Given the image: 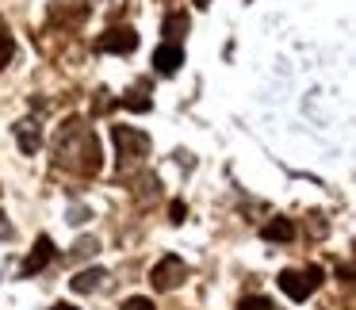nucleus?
Returning a JSON list of instances; mask_svg holds the SVG:
<instances>
[{"instance_id":"1","label":"nucleus","mask_w":356,"mask_h":310,"mask_svg":"<svg viewBox=\"0 0 356 310\" xmlns=\"http://www.w3.org/2000/svg\"><path fill=\"white\" fill-rule=\"evenodd\" d=\"M54 165L77 172V177H96L100 172L104 154H100V142H96L92 127L85 119H65V127L54 138Z\"/></svg>"},{"instance_id":"2","label":"nucleus","mask_w":356,"mask_h":310,"mask_svg":"<svg viewBox=\"0 0 356 310\" xmlns=\"http://www.w3.org/2000/svg\"><path fill=\"white\" fill-rule=\"evenodd\" d=\"M111 138L119 149V172H131L134 165H142V157L149 154V134L134 131V127H111Z\"/></svg>"},{"instance_id":"3","label":"nucleus","mask_w":356,"mask_h":310,"mask_svg":"<svg viewBox=\"0 0 356 310\" xmlns=\"http://www.w3.org/2000/svg\"><path fill=\"white\" fill-rule=\"evenodd\" d=\"M322 287V268L318 264H307V268H284L280 272V291L287 295V299H295V302H302V299H310V295Z\"/></svg>"},{"instance_id":"4","label":"nucleus","mask_w":356,"mask_h":310,"mask_svg":"<svg viewBox=\"0 0 356 310\" xmlns=\"http://www.w3.org/2000/svg\"><path fill=\"white\" fill-rule=\"evenodd\" d=\"M184 276H188L184 261H180L177 253H169V256H161V261L154 264V272H149V284H154V291H177V287L184 284Z\"/></svg>"},{"instance_id":"5","label":"nucleus","mask_w":356,"mask_h":310,"mask_svg":"<svg viewBox=\"0 0 356 310\" xmlns=\"http://www.w3.org/2000/svg\"><path fill=\"white\" fill-rule=\"evenodd\" d=\"M134 47H138L134 27H108V31L96 39V50H100V54H134Z\"/></svg>"},{"instance_id":"6","label":"nucleus","mask_w":356,"mask_h":310,"mask_svg":"<svg viewBox=\"0 0 356 310\" xmlns=\"http://www.w3.org/2000/svg\"><path fill=\"white\" fill-rule=\"evenodd\" d=\"M58 256V249H54V241L47 238V234H42L39 241H35V249H31V256H27L24 261V276H39L42 268H47L50 261H54Z\"/></svg>"},{"instance_id":"7","label":"nucleus","mask_w":356,"mask_h":310,"mask_svg":"<svg viewBox=\"0 0 356 310\" xmlns=\"http://www.w3.org/2000/svg\"><path fill=\"white\" fill-rule=\"evenodd\" d=\"M180 65H184V50L177 47V42H161V47L154 50V70L157 73H165V77H169V73H177Z\"/></svg>"},{"instance_id":"8","label":"nucleus","mask_w":356,"mask_h":310,"mask_svg":"<svg viewBox=\"0 0 356 310\" xmlns=\"http://www.w3.org/2000/svg\"><path fill=\"white\" fill-rule=\"evenodd\" d=\"M16 142H19V154H39V146H42V131H39V123L35 119H19L16 123Z\"/></svg>"},{"instance_id":"9","label":"nucleus","mask_w":356,"mask_h":310,"mask_svg":"<svg viewBox=\"0 0 356 310\" xmlns=\"http://www.w3.org/2000/svg\"><path fill=\"white\" fill-rule=\"evenodd\" d=\"M104 279H108L104 268H85V272H77V276L70 279V287L77 295H88V291H96V287H104Z\"/></svg>"},{"instance_id":"10","label":"nucleus","mask_w":356,"mask_h":310,"mask_svg":"<svg viewBox=\"0 0 356 310\" xmlns=\"http://www.w3.org/2000/svg\"><path fill=\"white\" fill-rule=\"evenodd\" d=\"M261 238H264V241H291V238H295L291 218H272V222H264V226H261Z\"/></svg>"},{"instance_id":"11","label":"nucleus","mask_w":356,"mask_h":310,"mask_svg":"<svg viewBox=\"0 0 356 310\" xmlns=\"http://www.w3.org/2000/svg\"><path fill=\"white\" fill-rule=\"evenodd\" d=\"M165 42H177L180 35H188V16L184 12H172V16H165Z\"/></svg>"},{"instance_id":"12","label":"nucleus","mask_w":356,"mask_h":310,"mask_svg":"<svg viewBox=\"0 0 356 310\" xmlns=\"http://www.w3.org/2000/svg\"><path fill=\"white\" fill-rule=\"evenodd\" d=\"M119 104H123L127 111H149V108H154V100H149V96L142 92V85H138V88H131V92H123V96H119Z\"/></svg>"},{"instance_id":"13","label":"nucleus","mask_w":356,"mask_h":310,"mask_svg":"<svg viewBox=\"0 0 356 310\" xmlns=\"http://www.w3.org/2000/svg\"><path fill=\"white\" fill-rule=\"evenodd\" d=\"M12 54H16V42H12V31L4 27V19H0V70L12 62Z\"/></svg>"},{"instance_id":"14","label":"nucleus","mask_w":356,"mask_h":310,"mask_svg":"<svg viewBox=\"0 0 356 310\" xmlns=\"http://www.w3.org/2000/svg\"><path fill=\"white\" fill-rule=\"evenodd\" d=\"M100 253V241L96 238H81L77 245H73V256H96Z\"/></svg>"},{"instance_id":"15","label":"nucleus","mask_w":356,"mask_h":310,"mask_svg":"<svg viewBox=\"0 0 356 310\" xmlns=\"http://www.w3.org/2000/svg\"><path fill=\"white\" fill-rule=\"evenodd\" d=\"M238 310H276V302H268L264 295H249V299H241Z\"/></svg>"},{"instance_id":"16","label":"nucleus","mask_w":356,"mask_h":310,"mask_svg":"<svg viewBox=\"0 0 356 310\" xmlns=\"http://www.w3.org/2000/svg\"><path fill=\"white\" fill-rule=\"evenodd\" d=\"M123 310H154V299H146V295H131V299L123 302Z\"/></svg>"},{"instance_id":"17","label":"nucleus","mask_w":356,"mask_h":310,"mask_svg":"<svg viewBox=\"0 0 356 310\" xmlns=\"http://www.w3.org/2000/svg\"><path fill=\"white\" fill-rule=\"evenodd\" d=\"M169 218H172V222L180 226V222H184V218H188V207H184V203H180V199H172V203H169Z\"/></svg>"},{"instance_id":"18","label":"nucleus","mask_w":356,"mask_h":310,"mask_svg":"<svg viewBox=\"0 0 356 310\" xmlns=\"http://www.w3.org/2000/svg\"><path fill=\"white\" fill-rule=\"evenodd\" d=\"M88 218H92V215H88V207H73V211H70V222H73V226L88 222Z\"/></svg>"},{"instance_id":"19","label":"nucleus","mask_w":356,"mask_h":310,"mask_svg":"<svg viewBox=\"0 0 356 310\" xmlns=\"http://www.w3.org/2000/svg\"><path fill=\"white\" fill-rule=\"evenodd\" d=\"M0 238H12V222L4 215H0Z\"/></svg>"},{"instance_id":"20","label":"nucleus","mask_w":356,"mask_h":310,"mask_svg":"<svg viewBox=\"0 0 356 310\" xmlns=\"http://www.w3.org/2000/svg\"><path fill=\"white\" fill-rule=\"evenodd\" d=\"M54 310H77V307H70V302H58V307Z\"/></svg>"},{"instance_id":"21","label":"nucleus","mask_w":356,"mask_h":310,"mask_svg":"<svg viewBox=\"0 0 356 310\" xmlns=\"http://www.w3.org/2000/svg\"><path fill=\"white\" fill-rule=\"evenodd\" d=\"M195 4H200V8H207V4H211V0H195Z\"/></svg>"}]
</instances>
